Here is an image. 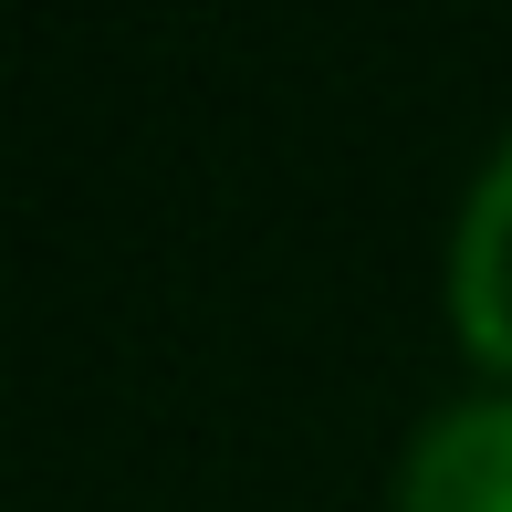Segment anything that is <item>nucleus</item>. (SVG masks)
<instances>
[{
    "label": "nucleus",
    "instance_id": "nucleus-1",
    "mask_svg": "<svg viewBox=\"0 0 512 512\" xmlns=\"http://www.w3.org/2000/svg\"><path fill=\"white\" fill-rule=\"evenodd\" d=\"M387 512H512V387H471L418 418Z\"/></svg>",
    "mask_w": 512,
    "mask_h": 512
},
{
    "label": "nucleus",
    "instance_id": "nucleus-2",
    "mask_svg": "<svg viewBox=\"0 0 512 512\" xmlns=\"http://www.w3.org/2000/svg\"><path fill=\"white\" fill-rule=\"evenodd\" d=\"M450 324H460L481 377L512 387V126L471 168L460 220H450Z\"/></svg>",
    "mask_w": 512,
    "mask_h": 512
}]
</instances>
